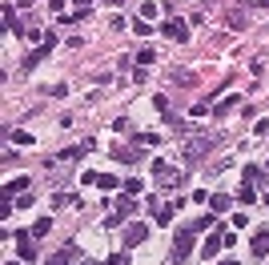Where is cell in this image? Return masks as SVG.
<instances>
[{"instance_id": "cell-1", "label": "cell", "mask_w": 269, "mask_h": 265, "mask_svg": "<svg viewBox=\"0 0 269 265\" xmlns=\"http://www.w3.org/2000/svg\"><path fill=\"white\" fill-rule=\"evenodd\" d=\"M197 233H205V229L193 221V225H185V229L173 237V265H181L185 257H189V253H193V241H197Z\"/></svg>"}, {"instance_id": "cell-2", "label": "cell", "mask_w": 269, "mask_h": 265, "mask_svg": "<svg viewBox=\"0 0 269 265\" xmlns=\"http://www.w3.org/2000/svg\"><path fill=\"white\" fill-rule=\"evenodd\" d=\"M153 181H157V185H165V189H177V185H181V169H173V165H169V161H153Z\"/></svg>"}, {"instance_id": "cell-3", "label": "cell", "mask_w": 269, "mask_h": 265, "mask_svg": "<svg viewBox=\"0 0 269 265\" xmlns=\"http://www.w3.org/2000/svg\"><path fill=\"white\" fill-rule=\"evenodd\" d=\"M209 149H213V137H209V133H201L197 141H189V145H185V161L193 165V161H201V157H205Z\"/></svg>"}, {"instance_id": "cell-4", "label": "cell", "mask_w": 269, "mask_h": 265, "mask_svg": "<svg viewBox=\"0 0 269 265\" xmlns=\"http://www.w3.org/2000/svg\"><path fill=\"white\" fill-rule=\"evenodd\" d=\"M161 36H169V41H177V45H185V41H189V24L173 16V20H165V24H161Z\"/></svg>"}, {"instance_id": "cell-5", "label": "cell", "mask_w": 269, "mask_h": 265, "mask_svg": "<svg viewBox=\"0 0 269 265\" xmlns=\"http://www.w3.org/2000/svg\"><path fill=\"white\" fill-rule=\"evenodd\" d=\"M16 249H20V261H36V249H32V233L16 229Z\"/></svg>"}, {"instance_id": "cell-6", "label": "cell", "mask_w": 269, "mask_h": 265, "mask_svg": "<svg viewBox=\"0 0 269 265\" xmlns=\"http://www.w3.org/2000/svg\"><path fill=\"white\" fill-rule=\"evenodd\" d=\"M221 245H225V233H209V237H205V245H201V257H205V261H213L217 253H221Z\"/></svg>"}, {"instance_id": "cell-7", "label": "cell", "mask_w": 269, "mask_h": 265, "mask_svg": "<svg viewBox=\"0 0 269 265\" xmlns=\"http://www.w3.org/2000/svg\"><path fill=\"white\" fill-rule=\"evenodd\" d=\"M145 237H149V229H145V225H141V221H133V225H129V229H125V249H133V245H141V241H145Z\"/></svg>"}, {"instance_id": "cell-8", "label": "cell", "mask_w": 269, "mask_h": 265, "mask_svg": "<svg viewBox=\"0 0 269 265\" xmlns=\"http://www.w3.org/2000/svg\"><path fill=\"white\" fill-rule=\"evenodd\" d=\"M76 253H81V249H76V241H68L60 253H53V257H49V265H72V261H76Z\"/></svg>"}, {"instance_id": "cell-9", "label": "cell", "mask_w": 269, "mask_h": 265, "mask_svg": "<svg viewBox=\"0 0 269 265\" xmlns=\"http://www.w3.org/2000/svg\"><path fill=\"white\" fill-rule=\"evenodd\" d=\"M93 149V141H81V145H68V149H60V157L56 161H81L85 153Z\"/></svg>"}, {"instance_id": "cell-10", "label": "cell", "mask_w": 269, "mask_h": 265, "mask_svg": "<svg viewBox=\"0 0 269 265\" xmlns=\"http://www.w3.org/2000/svg\"><path fill=\"white\" fill-rule=\"evenodd\" d=\"M269 253V229H257L253 233V257H265Z\"/></svg>"}, {"instance_id": "cell-11", "label": "cell", "mask_w": 269, "mask_h": 265, "mask_svg": "<svg viewBox=\"0 0 269 265\" xmlns=\"http://www.w3.org/2000/svg\"><path fill=\"white\" fill-rule=\"evenodd\" d=\"M4 24H8V32H12V36H24V24L16 20V12H12V8H4Z\"/></svg>"}, {"instance_id": "cell-12", "label": "cell", "mask_w": 269, "mask_h": 265, "mask_svg": "<svg viewBox=\"0 0 269 265\" xmlns=\"http://www.w3.org/2000/svg\"><path fill=\"white\" fill-rule=\"evenodd\" d=\"M237 105H241V97H237V93H229V97H225V101H221V105H217L213 112H217V117H225V112H233Z\"/></svg>"}, {"instance_id": "cell-13", "label": "cell", "mask_w": 269, "mask_h": 265, "mask_svg": "<svg viewBox=\"0 0 269 265\" xmlns=\"http://www.w3.org/2000/svg\"><path fill=\"white\" fill-rule=\"evenodd\" d=\"M24 189H28V177H16V181L4 185V197H16V193H24Z\"/></svg>"}, {"instance_id": "cell-14", "label": "cell", "mask_w": 269, "mask_h": 265, "mask_svg": "<svg viewBox=\"0 0 269 265\" xmlns=\"http://www.w3.org/2000/svg\"><path fill=\"white\" fill-rule=\"evenodd\" d=\"M237 201H241V205H253V201H257V189L245 181V185H241V193H237Z\"/></svg>"}, {"instance_id": "cell-15", "label": "cell", "mask_w": 269, "mask_h": 265, "mask_svg": "<svg viewBox=\"0 0 269 265\" xmlns=\"http://www.w3.org/2000/svg\"><path fill=\"white\" fill-rule=\"evenodd\" d=\"M117 213H125V217H129V213H137V201H133V193H129V197H117Z\"/></svg>"}, {"instance_id": "cell-16", "label": "cell", "mask_w": 269, "mask_h": 265, "mask_svg": "<svg viewBox=\"0 0 269 265\" xmlns=\"http://www.w3.org/2000/svg\"><path fill=\"white\" fill-rule=\"evenodd\" d=\"M8 141H16V145H32V133H24V129H8Z\"/></svg>"}, {"instance_id": "cell-17", "label": "cell", "mask_w": 269, "mask_h": 265, "mask_svg": "<svg viewBox=\"0 0 269 265\" xmlns=\"http://www.w3.org/2000/svg\"><path fill=\"white\" fill-rule=\"evenodd\" d=\"M49 229H53V221H49V217H41V221H36L28 233H32V237H49Z\"/></svg>"}, {"instance_id": "cell-18", "label": "cell", "mask_w": 269, "mask_h": 265, "mask_svg": "<svg viewBox=\"0 0 269 265\" xmlns=\"http://www.w3.org/2000/svg\"><path fill=\"white\" fill-rule=\"evenodd\" d=\"M229 201H233V197H225V193H213V197H209V205H213V213L229 209Z\"/></svg>"}, {"instance_id": "cell-19", "label": "cell", "mask_w": 269, "mask_h": 265, "mask_svg": "<svg viewBox=\"0 0 269 265\" xmlns=\"http://www.w3.org/2000/svg\"><path fill=\"white\" fill-rule=\"evenodd\" d=\"M245 181H249V185H261L265 177H261V169H257V165H249V169H245Z\"/></svg>"}, {"instance_id": "cell-20", "label": "cell", "mask_w": 269, "mask_h": 265, "mask_svg": "<svg viewBox=\"0 0 269 265\" xmlns=\"http://www.w3.org/2000/svg\"><path fill=\"white\" fill-rule=\"evenodd\" d=\"M97 185H101V189H117V185H121V181H117V177H112V173H101V177H97Z\"/></svg>"}, {"instance_id": "cell-21", "label": "cell", "mask_w": 269, "mask_h": 265, "mask_svg": "<svg viewBox=\"0 0 269 265\" xmlns=\"http://www.w3.org/2000/svg\"><path fill=\"white\" fill-rule=\"evenodd\" d=\"M137 145H161L157 133H137Z\"/></svg>"}, {"instance_id": "cell-22", "label": "cell", "mask_w": 269, "mask_h": 265, "mask_svg": "<svg viewBox=\"0 0 269 265\" xmlns=\"http://www.w3.org/2000/svg\"><path fill=\"white\" fill-rule=\"evenodd\" d=\"M141 189H145L141 177H129V181H125V193H141Z\"/></svg>"}, {"instance_id": "cell-23", "label": "cell", "mask_w": 269, "mask_h": 265, "mask_svg": "<svg viewBox=\"0 0 269 265\" xmlns=\"http://www.w3.org/2000/svg\"><path fill=\"white\" fill-rule=\"evenodd\" d=\"M157 221L169 225V221H173V205H157Z\"/></svg>"}, {"instance_id": "cell-24", "label": "cell", "mask_w": 269, "mask_h": 265, "mask_svg": "<svg viewBox=\"0 0 269 265\" xmlns=\"http://www.w3.org/2000/svg\"><path fill=\"white\" fill-rule=\"evenodd\" d=\"M121 221H125V213L112 209V213H108V221H105V229H121Z\"/></svg>"}, {"instance_id": "cell-25", "label": "cell", "mask_w": 269, "mask_h": 265, "mask_svg": "<svg viewBox=\"0 0 269 265\" xmlns=\"http://www.w3.org/2000/svg\"><path fill=\"white\" fill-rule=\"evenodd\" d=\"M137 60H141V64H153V60H157V53H153V49H141V53H137Z\"/></svg>"}, {"instance_id": "cell-26", "label": "cell", "mask_w": 269, "mask_h": 265, "mask_svg": "<svg viewBox=\"0 0 269 265\" xmlns=\"http://www.w3.org/2000/svg\"><path fill=\"white\" fill-rule=\"evenodd\" d=\"M112 157L117 161H137V153H133V149H112Z\"/></svg>"}, {"instance_id": "cell-27", "label": "cell", "mask_w": 269, "mask_h": 265, "mask_svg": "<svg viewBox=\"0 0 269 265\" xmlns=\"http://www.w3.org/2000/svg\"><path fill=\"white\" fill-rule=\"evenodd\" d=\"M108 265H129V253H117V257H108Z\"/></svg>"}, {"instance_id": "cell-28", "label": "cell", "mask_w": 269, "mask_h": 265, "mask_svg": "<svg viewBox=\"0 0 269 265\" xmlns=\"http://www.w3.org/2000/svg\"><path fill=\"white\" fill-rule=\"evenodd\" d=\"M221 265H241V261H221Z\"/></svg>"}, {"instance_id": "cell-29", "label": "cell", "mask_w": 269, "mask_h": 265, "mask_svg": "<svg viewBox=\"0 0 269 265\" xmlns=\"http://www.w3.org/2000/svg\"><path fill=\"white\" fill-rule=\"evenodd\" d=\"M265 205H269V189H265Z\"/></svg>"}, {"instance_id": "cell-30", "label": "cell", "mask_w": 269, "mask_h": 265, "mask_svg": "<svg viewBox=\"0 0 269 265\" xmlns=\"http://www.w3.org/2000/svg\"><path fill=\"white\" fill-rule=\"evenodd\" d=\"M8 265H20V261H8Z\"/></svg>"}]
</instances>
